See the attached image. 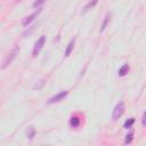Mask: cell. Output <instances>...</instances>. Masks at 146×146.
Here are the masks:
<instances>
[{
	"mask_svg": "<svg viewBox=\"0 0 146 146\" xmlns=\"http://www.w3.org/2000/svg\"><path fill=\"white\" fill-rule=\"evenodd\" d=\"M44 83H46V82H44V80H41V81H39V83H36L33 88H34V89H36V90H40V89H42V87L44 86Z\"/></svg>",
	"mask_w": 146,
	"mask_h": 146,
	"instance_id": "5bb4252c",
	"label": "cell"
},
{
	"mask_svg": "<svg viewBox=\"0 0 146 146\" xmlns=\"http://www.w3.org/2000/svg\"><path fill=\"white\" fill-rule=\"evenodd\" d=\"M44 1H46V0H35V1L32 3V6H33V8H39Z\"/></svg>",
	"mask_w": 146,
	"mask_h": 146,
	"instance_id": "9a60e30c",
	"label": "cell"
},
{
	"mask_svg": "<svg viewBox=\"0 0 146 146\" xmlns=\"http://www.w3.org/2000/svg\"><path fill=\"white\" fill-rule=\"evenodd\" d=\"M80 122H81V120L78 116H72L71 120H70V125L72 128H78L80 125Z\"/></svg>",
	"mask_w": 146,
	"mask_h": 146,
	"instance_id": "9c48e42d",
	"label": "cell"
},
{
	"mask_svg": "<svg viewBox=\"0 0 146 146\" xmlns=\"http://www.w3.org/2000/svg\"><path fill=\"white\" fill-rule=\"evenodd\" d=\"M132 139H133V132H130L129 135L125 136V140H124V143H125V144H130V143L132 141Z\"/></svg>",
	"mask_w": 146,
	"mask_h": 146,
	"instance_id": "4fadbf2b",
	"label": "cell"
},
{
	"mask_svg": "<svg viewBox=\"0 0 146 146\" xmlns=\"http://www.w3.org/2000/svg\"><path fill=\"white\" fill-rule=\"evenodd\" d=\"M110 17H111V15H110V14H107V15L105 16L104 22H103L102 27H100V33H103V32H104V30L106 29V26H107V24H108V22H110Z\"/></svg>",
	"mask_w": 146,
	"mask_h": 146,
	"instance_id": "30bf717a",
	"label": "cell"
},
{
	"mask_svg": "<svg viewBox=\"0 0 146 146\" xmlns=\"http://www.w3.org/2000/svg\"><path fill=\"white\" fill-rule=\"evenodd\" d=\"M145 117H146V114H145V113H143V116H141V124H143V127H145V125H146Z\"/></svg>",
	"mask_w": 146,
	"mask_h": 146,
	"instance_id": "2e32d148",
	"label": "cell"
},
{
	"mask_svg": "<svg viewBox=\"0 0 146 146\" xmlns=\"http://www.w3.org/2000/svg\"><path fill=\"white\" fill-rule=\"evenodd\" d=\"M44 43H46V36H44V35H41V36L36 40V42L34 43V47H33V49H32V56H33V57H36V56L39 55V52L42 50Z\"/></svg>",
	"mask_w": 146,
	"mask_h": 146,
	"instance_id": "3957f363",
	"label": "cell"
},
{
	"mask_svg": "<svg viewBox=\"0 0 146 146\" xmlns=\"http://www.w3.org/2000/svg\"><path fill=\"white\" fill-rule=\"evenodd\" d=\"M67 94H68V91H67V90H63V91H60V92L56 94L55 96H52L51 98H49V99H48V102H47V104H54V103H58V102L63 100V99H64V98L67 96Z\"/></svg>",
	"mask_w": 146,
	"mask_h": 146,
	"instance_id": "277c9868",
	"label": "cell"
},
{
	"mask_svg": "<svg viewBox=\"0 0 146 146\" xmlns=\"http://www.w3.org/2000/svg\"><path fill=\"white\" fill-rule=\"evenodd\" d=\"M74 44H75V39H72V40L68 42V44H67V47H66V49H65V52H64V56H65V57H68V56L71 55V52H72V50H73V48H74Z\"/></svg>",
	"mask_w": 146,
	"mask_h": 146,
	"instance_id": "52a82bcc",
	"label": "cell"
},
{
	"mask_svg": "<svg viewBox=\"0 0 146 146\" xmlns=\"http://www.w3.org/2000/svg\"><path fill=\"white\" fill-rule=\"evenodd\" d=\"M97 2H98V0H90V1H88V2L83 6V8H82V10H81V14L84 15V14H87L88 11H90V10L97 5Z\"/></svg>",
	"mask_w": 146,
	"mask_h": 146,
	"instance_id": "8992f818",
	"label": "cell"
},
{
	"mask_svg": "<svg viewBox=\"0 0 146 146\" xmlns=\"http://www.w3.org/2000/svg\"><path fill=\"white\" fill-rule=\"evenodd\" d=\"M34 135H35L34 128H33V127H29V128H27V137H29L30 139H33Z\"/></svg>",
	"mask_w": 146,
	"mask_h": 146,
	"instance_id": "7c38bea8",
	"label": "cell"
},
{
	"mask_svg": "<svg viewBox=\"0 0 146 146\" xmlns=\"http://www.w3.org/2000/svg\"><path fill=\"white\" fill-rule=\"evenodd\" d=\"M135 123V119L133 117H130V119H128L125 122H124V124H123V127L125 128V129H130L131 127H132V124Z\"/></svg>",
	"mask_w": 146,
	"mask_h": 146,
	"instance_id": "8fae6325",
	"label": "cell"
},
{
	"mask_svg": "<svg viewBox=\"0 0 146 146\" xmlns=\"http://www.w3.org/2000/svg\"><path fill=\"white\" fill-rule=\"evenodd\" d=\"M129 70H130L129 65H128V64H123V65L120 67V70H119V75H120V76L127 75V73L129 72Z\"/></svg>",
	"mask_w": 146,
	"mask_h": 146,
	"instance_id": "ba28073f",
	"label": "cell"
},
{
	"mask_svg": "<svg viewBox=\"0 0 146 146\" xmlns=\"http://www.w3.org/2000/svg\"><path fill=\"white\" fill-rule=\"evenodd\" d=\"M124 110H125V106H124L123 102H120L119 104H116L114 110H113V113H112V120L113 121L119 120L122 116V114L124 113Z\"/></svg>",
	"mask_w": 146,
	"mask_h": 146,
	"instance_id": "7a4b0ae2",
	"label": "cell"
},
{
	"mask_svg": "<svg viewBox=\"0 0 146 146\" xmlns=\"http://www.w3.org/2000/svg\"><path fill=\"white\" fill-rule=\"evenodd\" d=\"M18 52H19V47H18V46H15V47L11 49V51L7 54V56H6L5 60H3V64H2V68H6L7 66H9V65L13 63V60L17 57Z\"/></svg>",
	"mask_w": 146,
	"mask_h": 146,
	"instance_id": "6da1fadb",
	"label": "cell"
},
{
	"mask_svg": "<svg viewBox=\"0 0 146 146\" xmlns=\"http://www.w3.org/2000/svg\"><path fill=\"white\" fill-rule=\"evenodd\" d=\"M40 13H41V8H38V10H35L34 13H32L31 15H29V16L24 17V18L22 19V25H23V26H27L31 22H33V21H34V18H35Z\"/></svg>",
	"mask_w": 146,
	"mask_h": 146,
	"instance_id": "5b68a950",
	"label": "cell"
}]
</instances>
